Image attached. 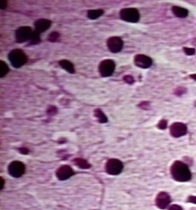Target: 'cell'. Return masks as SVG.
<instances>
[{"label": "cell", "mask_w": 196, "mask_h": 210, "mask_svg": "<svg viewBox=\"0 0 196 210\" xmlns=\"http://www.w3.org/2000/svg\"><path fill=\"white\" fill-rule=\"evenodd\" d=\"M7 1H3V0H1V1H0V7H1V9H5L6 7H7Z\"/></svg>", "instance_id": "obj_31"}, {"label": "cell", "mask_w": 196, "mask_h": 210, "mask_svg": "<svg viewBox=\"0 0 196 210\" xmlns=\"http://www.w3.org/2000/svg\"><path fill=\"white\" fill-rule=\"evenodd\" d=\"M51 25V21L47 19H37L34 22V31L36 32L39 33V34L41 33H43L44 31H46L47 30L49 29V28Z\"/></svg>", "instance_id": "obj_13"}, {"label": "cell", "mask_w": 196, "mask_h": 210, "mask_svg": "<svg viewBox=\"0 0 196 210\" xmlns=\"http://www.w3.org/2000/svg\"><path fill=\"white\" fill-rule=\"evenodd\" d=\"M116 68L115 62L112 59H106L102 60L98 66V71L100 75L103 77L112 75Z\"/></svg>", "instance_id": "obj_4"}, {"label": "cell", "mask_w": 196, "mask_h": 210, "mask_svg": "<svg viewBox=\"0 0 196 210\" xmlns=\"http://www.w3.org/2000/svg\"><path fill=\"white\" fill-rule=\"evenodd\" d=\"M19 150L22 154H28V153H29V150H28V149L26 148V147H20V148L19 149Z\"/></svg>", "instance_id": "obj_30"}, {"label": "cell", "mask_w": 196, "mask_h": 210, "mask_svg": "<svg viewBox=\"0 0 196 210\" xmlns=\"http://www.w3.org/2000/svg\"><path fill=\"white\" fill-rule=\"evenodd\" d=\"M107 47L112 53H118L124 48V40L120 36H111L107 39Z\"/></svg>", "instance_id": "obj_8"}, {"label": "cell", "mask_w": 196, "mask_h": 210, "mask_svg": "<svg viewBox=\"0 0 196 210\" xmlns=\"http://www.w3.org/2000/svg\"><path fill=\"white\" fill-rule=\"evenodd\" d=\"M172 12L176 17L178 18H185L189 14V10L187 9L179 6H173L172 7Z\"/></svg>", "instance_id": "obj_14"}, {"label": "cell", "mask_w": 196, "mask_h": 210, "mask_svg": "<svg viewBox=\"0 0 196 210\" xmlns=\"http://www.w3.org/2000/svg\"><path fill=\"white\" fill-rule=\"evenodd\" d=\"M74 163L77 165L78 168H81V169H89V168H91V164L88 162L86 159H83V158H75V159L73 160Z\"/></svg>", "instance_id": "obj_16"}, {"label": "cell", "mask_w": 196, "mask_h": 210, "mask_svg": "<svg viewBox=\"0 0 196 210\" xmlns=\"http://www.w3.org/2000/svg\"><path fill=\"white\" fill-rule=\"evenodd\" d=\"M124 80L125 83H126L127 84L132 85L134 83H135V78L132 77V75H125L124 77Z\"/></svg>", "instance_id": "obj_27"}, {"label": "cell", "mask_w": 196, "mask_h": 210, "mask_svg": "<svg viewBox=\"0 0 196 210\" xmlns=\"http://www.w3.org/2000/svg\"><path fill=\"white\" fill-rule=\"evenodd\" d=\"M194 105H195V106H196V101H195V102H194Z\"/></svg>", "instance_id": "obj_34"}, {"label": "cell", "mask_w": 196, "mask_h": 210, "mask_svg": "<svg viewBox=\"0 0 196 210\" xmlns=\"http://www.w3.org/2000/svg\"><path fill=\"white\" fill-rule=\"evenodd\" d=\"M0 179H1V185H0V186H1V189H2L3 187H4V179H2V177H1Z\"/></svg>", "instance_id": "obj_33"}, {"label": "cell", "mask_w": 196, "mask_h": 210, "mask_svg": "<svg viewBox=\"0 0 196 210\" xmlns=\"http://www.w3.org/2000/svg\"><path fill=\"white\" fill-rule=\"evenodd\" d=\"M140 13L138 9L134 7H126L120 11V18L127 22L135 23L140 20Z\"/></svg>", "instance_id": "obj_3"}, {"label": "cell", "mask_w": 196, "mask_h": 210, "mask_svg": "<svg viewBox=\"0 0 196 210\" xmlns=\"http://www.w3.org/2000/svg\"><path fill=\"white\" fill-rule=\"evenodd\" d=\"M170 173L173 179L178 182H186L192 178V174L188 165L181 161L173 162L170 168Z\"/></svg>", "instance_id": "obj_1"}, {"label": "cell", "mask_w": 196, "mask_h": 210, "mask_svg": "<svg viewBox=\"0 0 196 210\" xmlns=\"http://www.w3.org/2000/svg\"><path fill=\"white\" fill-rule=\"evenodd\" d=\"M74 174V172L73 169L68 165H62L56 171V175L60 180H65Z\"/></svg>", "instance_id": "obj_12"}, {"label": "cell", "mask_w": 196, "mask_h": 210, "mask_svg": "<svg viewBox=\"0 0 196 210\" xmlns=\"http://www.w3.org/2000/svg\"><path fill=\"white\" fill-rule=\"evenodd\" d=\"M138 107H140L142 109H149L151 108V104L149 101H142L138 105Z\"/></svg>", "instance_id": "obj_25"}, {"label": "cell", "mask_w": 196, "mask_h": 210, "mask_svg": "<svg viewBox=\"0 0 196 210\" xmlns=\"http://www.w3.org/2000/svg\"><path fill=\"white\" fill-rule=\"evenodd\" d=\"M9 67L5 62L1 60L0 61V77H3L8 73Z\"/></svg>", "instance_id": "obj_19"}, {"label": "cell", "mask_w": 196, "mask_h": 210, "mask_svg": "<svg viewBox=\"0 0 196 210\" xmlns=\"http://www.w3.org/2000/svg\"><path fill=\"white\" fill-rule=\"evenodd\" d=\"M47 113L50 115H54L57 113V107L55 106H49L47 108Z\"/></svg>", "instance_id": "obj_23"}, {"label": "cell", "mask_w": 196, "mask_h": 210, "mask_svg": "<svg viewBox=\"0 0 196 210\" xmlns=\"http://www.w3.org/2000/svg\"><path fill=\"white\" fill-rule=\"evenodd\" d=\"M94 115L96 117L98 121L101 124H104V123L108 122V118L106 115V114L103 112L101 109L100 108H97L94 110Z\"/></svg>", "instance_id": "obj_17"}, {"label": "cell", "mask_w": 196, "mask_h": 210, "mask_svg": "<svg viewBox=\"0 0 196 210\" xmlns=\"http://www.w3.org/2000/svg\"><path fill=\"white\" fill-rule=\"evenodd\" d=\"M167 124H168V121H167V120L162 119L159 121L157 127L158 128L160 129V130H165V129L167 127Z\"/></svg>", "instance_id": "obj_26"}, {"label": "cell", "mask_w": 196, "mask_h": 210, "mask_svg": "<svg viewBox=\"0 0 196 210\" xmlns=\"http://www.w3.org/2000/svg\"><path fill=\"white\" fill-rule=\"evenodd\" d=\"M59 65L62 69H65L67 72L70 73V74H74L75 73V69H74V66L70 60H61L59 61Z\"/></svg>", "instance_id": "obj_15"}, {"label": "cell", "mask_w": 196, "mask_h": 210, "mask_svg": "<svg viewBox=\"0 0 196 210\" xmlns=\"http://www.w3.org/2000/svg\"><path fill=\"white\" fill-rule=\"evenodd\" d=\"M25 171V166L20 161H13L8 165V173L13 177H20Z\"/></svg>", "instance_id": "obj_9"}, {"label": "cell", "mask_w": 196, "mask_h": 210, "mask_svg": "<svg viewBox=\"0 0 196 210\" xmlns=\"http://www.w3.org/2000/svg\"><path fill=\"white\" fill-rule=\"evenodd\" d=\"M170 135L174 138H180L187 133V126L182 122H174L169 127Z\"/></svg>", "instance_id": "obj_7"}, {"label": "cell", "mask_w": 196, "mask_h": 210, "mask_svg": "<svg viewBox=\"0 0 196 210\" xmlns=\"http://www.w3.org/2000/svg\"><path fill=\"white\" fill-rule=\"evenodd\" d=\"M183 51L186 55L192 56L195 54V49L193 48H189V47H183Z\"/></svg>", "instance_id": "obj_24"}, {"label": "cell", "mask_w": 196, "mask_h": 210, "mask_svg": "<svg viewBox=\"0 0 196 210\" xmlns=\"http://www.w3.org/2000/svg\"><path fill=\"white\" fill-rule=\"evenodd\" d=\"M40 34L39 33L36 32L35 31H33L31 38L29 40L30 45H36V44H39L40 42Z\"/></svg>", "instance_id": "obj_20"}, {"label": "cell", "mask_w": 196, "mask_h": 210, "mask_svg": "<svg viewBox=\"0 0 196 210\" xmlns=\"http://www.w3.org/2000/svg\"><path fill=\"white\" fill-rule=\"evenodd\" d=\"M152 59L149 56L143 54H136L134 57V63L138 68L149 69L152 65Z\"/></svg>", "instance_id": "obj_10"}, {"label": "cell", "mask_w": 196, "mask_h": 210, "mask_svg": "<svg viewBox=\"0 0 196 210\" xmlns=\"http://www.w3.org/2000/svg\"><path fill=\"white\" fill-rule=\"evenodd\" d=\"M104 13V10L102 9H95V10H89L87 12V17L89 19H97L102 16Z\"/></svg>", "instance_id": "obj_18"}, {"label": "cell", "mask_w": 196, "mask_h": 210, "mask_svg": "<svg viewBox=\"0 0 196 210\" xmlns=\"http://www.w3.org/2000/svg\"><path fill=\"white\" fill-rule=\"evenodd\" d=\"M60 34L57 31H52L48 36V40L51 42H55L60 38Z\"/></svg>", "instance_id": "obj_21"}, {"label": "cell", "mask_w": 196, "mask_h": 210, "mask_svg": "<svg viewBox=\"0 0 196 210\" xmlns=\"http://www.w3.org/2000/svg\"><path fill=\"white\" fill-rule=\"evenodd\" d=\"M187 202L196 204V196H189L187 199Z\"/></svg>", "instance_id": "obj_29"}, {"label": "cell", "mask_w": 196, "mask_h": 210, "mask_svg": "<svg viewBox=\"0 0 196 210\" xmlns=\"http://www.w3.org/2000/svg\"><path fill=\"white\" fill-rule=\"evenodd\" d=\"M168 210H183V209L180 206L175 204V205H172V206L169 208Z\"/></svg>", "instance_id": "obj_28"}, {"label": "cell", "mask_w": 196, "mask_h": 210, "mask_svg": "<svg viewBox=\"0 0 196 210\" xmlns=\"http://www.w3.org/2000/svg\"><path fill=\"white\" fill-rule=\"evenodd\" d=\"M189 77H190L191 79H192V80H196V73H194V74H192L189 75Z\"/></svg>", "instance_id": "obj_32"}, {"label": "cell", "mask_w": 196, "mask_h": 210, "mask_svg": "<svg viewBox=\"0 0 196 210\" xmlns=\"http://www.w3.org/2000/svg\"><path fill=\"white\" fill-rule=\"evenodd\" d=\"M8 60L14 68H20L28 61V57L23 51L19 48L13 49L8 54Z\"/></svg>", "instance_id": "obj_2"}, {"label": "cell", "mask_w": 196, "mask_h": 210, "mask_svg": "<svg viewBox=\"0 0 196 210\" xmlns=\"http://www.w3.org/2000/svg\"><path fill=\"white\" fill-rule=\"evenodd\" d=\"M171 202V197L169 194L165 191H161L157 195L155 199L156 206L160 209H165L168 207Z\"/></svg>", "instance_id": "obj_11"}, {"label": "cell", "mask_w": 196, "mask_h": 210, "mask_svg": "<svg viewBox=\"0 0 196 210\" xmlns=\"http://www.w3.org/2000/svg\"><path fill=\"white\" fill-rule=\"evenodd\" d=\"M123 168V162L118 159H110L106 162V171L110 175L119 174L122 171Z\"/></svg>", "instance_id": "obj_6"}, {"label": "cell", "mask_w": 196, "mask_h": 210, "mask_svg": "<svg viewBox=\"0 0 196 210\" xmlns=\"http://www.w3.org/2000/svg\"><path fill=\"white\" fill-rule=\"evenodd\" d=\"M33 33L32 28L29 26H22L16 29L15 32V39L16 42L19 43H23L25 42H29Z\"/></svg>", "instance_id": "obj_5"}, {"label": "cell", "mask_w": 196, "mask_h": 210, "mask_svg": "<svg viewBox=\"0 0 196 210\" xmlns=\"http://www.w3.org/2000/svg\"><path fill=\"white\" fill-rule=\"evenodd\" d=\"M187 92V89L185 87H183V86H179V87L176 88L174 90V94L176 95V96L180 97L186 93Z\"/></svg>", "instance_id": "obj_22"}]
</instances>
